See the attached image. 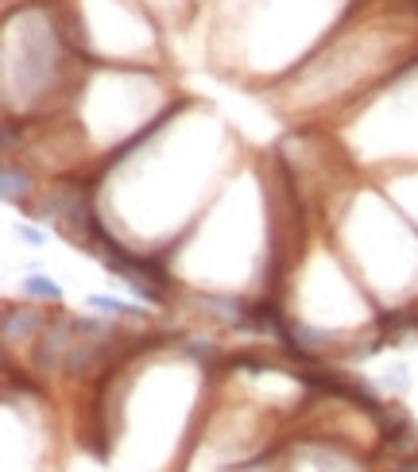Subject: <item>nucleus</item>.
<instances>
[{
    "label": "nucleus",
    "instance_id": "f257e3e1",
    "mask_svg": "<svg viewBox=\"0 0 418 472\" xmlns=\"http://www.w3.org/2000/svg\"><path fill=\"white\" fill-rule=\"evenodd\" d=\"M43 325L46 322L31 310V306H8V310H4V341H8V345H16V341H31Z\"/></svg>",
    "mask_w": 418,
    "mask_h": 472
},
{
    "label": "nucleus",
    "instance_id": "f03ea898",
    "mask_svg": "<svg viewBox=\"0 0 418 472\" xmlns=\"http://www.w3.org/2000/svg\"><path fill=\"white\" fill-rule=\"evenodd\" d=\"M20 291L28 294V299H43V302H58V299H63V287H58L51 275H39V271H31V275L20 282Z\"/></svg>",
    "mask_w": 418,
    "mask_h": 472
},
{
    "label": "nucleus",
    "instance_id": "7ed1b4c3",
    "mask_svg": "<svg viewBox=\"0 0 418 472\" xmlns=\"http://www.w3.org/2000/svg\"><path fill=\"white\" fill-rule=\"evenodd\" d=\"M86 306H89V310L109 314V317H144V322H147V310H136V306H128L121 299H109V294H89Z\"/></svg>",
    "mask_w": 418,
    "mask_h": 472
},
{
    "label": "nucleus",
    "instance_id": "20e7f679",
    "mask_svg": "<svg viewBox=\"0 0 418 472\" xmlns=\"http://www.w3.org/2000/svg\"><path fill=\"white\" fill-rule=\"evenodd\" d=\"M28 190H31L28 171H16V167L8 163V167H4V198H8V202H20V198L28 194Z\"/></svg>",
    "mask_w": 418,
    "mask_h": 472
},
{
    "label": "nucleus",
    "instance_id": "39448f33",
    "mask_svg": "<svg viewBox=\"0 0 418 472\" xmlns=\"http://www.w3.org/2000/svg\"><path fill=\"white\" fill-rule=\"evenodd\" d=\"M403 372H406L403 364H399V368H391V375H383V384H388V387H395V392H406V384H411V380H406Z\"/></svg>",
    "mask_w": 418,
    "mask_h": 472
},
{
    "label": "nucleus",
    "instance_id": "423d86ee",
    "mask_svg": "<svg viewBox=\"0 0 418 472\" xmlns=\"http://www.w3.org/2000/svg\"><path fill=\"white\" fill-rule=\"evenodd\" d=\"M20 236H23V240H28V244H35V248H39V244L46 240V236H43L39 229H31V225H20Z\"/></svg>",
    "mask_w": 418,
    "mask_h": 472
},
{
    "label": "nucleus",
    "instance_id": "0eeeda50",
    "mask_svg": "<svg viewBox=\"0 0 418 472\" xmlns=\"http://www.w3.org/2000/svg\"><path fill=\"white\" fill-rule=\"evenodd\" d=\"M395 472H418V457H403L399 465H391Z\"/></svg>",
    "mask_w": 418,
    "mask_h": 472
}]
</instances>
